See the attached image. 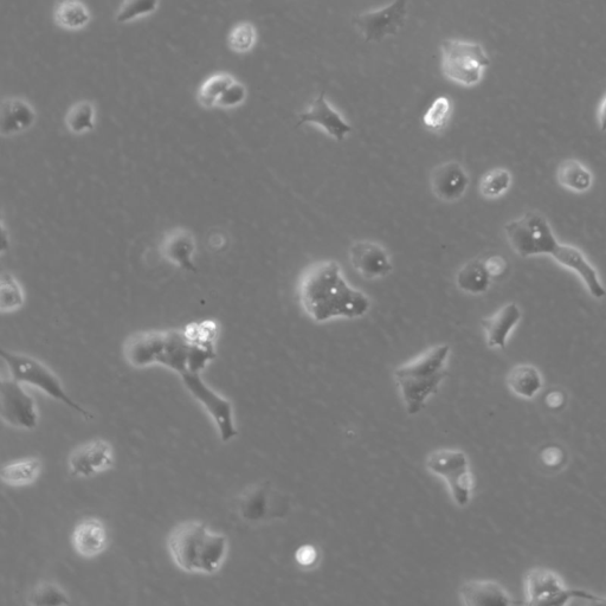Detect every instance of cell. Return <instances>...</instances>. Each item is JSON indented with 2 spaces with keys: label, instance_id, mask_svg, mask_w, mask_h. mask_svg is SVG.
I'll return each mask as SVG.
<instances>
[{
  "label": "cell",
  "instance_id": "cell-26",
  "mask_svg": "<svg viewBox=\"0 0 606 606\" xmlns=\"http://www.w3.org/2000/svg\"><path fill=\"white\" fill-rule=\"evenodd\" d=\"M557 177L564 188L578 193L590 190L593 182L591 172L575 159L563 161L558 167Z\"/></svg>",
  "mask_w": 606,
  "mask_h": 606
},
{
  "label": "cell",
  "instance_id": "cell-14",
  "mask_svg": "<svg viewBox=\"0 0 606 606\" xmlns=\"http://www.w3.org/2000/svg\"><path fill=\"white\" fill-rule=\"evenodd\" d=\"M307 124L321 127L331 138L337 141H344L347 135L352 132V126L326 100L325 92L317 96L307 111L299 115L296 127Z\"/></svg>",
  "mask_w": 606,
  "mask_h": 606
},
{
  "label": "cell",
  "instance_id": "cell-12",
  "mask_svg": "<svg viewBox=\"0 0 606 606\" xmlns=\"http://www.w3.org/2000/svg\"><path fill=\"white\" fill-rule=\"evenodd\" d=\"M2 417L6 423L23 430H32L38 424V412L34 398L24 390L23 384L14 378L3 380L0 386Z\"/></svg>",
  "mask_w": 606,
  "mask_h": 606
},
{
  "label": "cell",
  "instance_id": "cell-23",
  "mask_svg": "<svg viewBox=\"0 0 606 606\" xmlns=\"http://www.w3.org/2000/svg\"><path fill=\"white\" fill-rule=\"evenodd\" d=\"M507 385L515 396L533 399L543 389L544 379L537 367L521 364L509 372Z\"/></svg>",
  "mask_w": 606,
  "mask_h": 606
},
{
  "label": "cell",
  "instance_id": "cell-19",
  "mask_svg": "<svg viewBox=\"0 0 606 606\" xmlns=\"http://www.w3.org/2000/svg\"><path fill=\"white\" fill-rule=\"evenodd\" d=\"M463 604L468 606H505L521 604L515 602L509 593L492 580H470L460 590Z\"/></svg>",
  "mask_w": 606,
  "mask_h": 606
},
{
  "label": "cell",
  "instance_id": "cell-5",
  "mask_svg": "<svg viewBox=\"0 0 606 606\" xmlns=\"http://www.w3.org/2000/svg\"><path fill=\"white\" fill-rule=\"evenodd\" d=\"M2 359L8 369L11 377L22 384H28L40 389L45 395L67 405L68 408L77 412L82 417L93 419V415L83 408V406L74 401L66 390H64L61 380L55 375L49 367L41 363L40 360L25 356V354L2 351Z\"/></svg>",
  "mask_w": 606,
  "mask_h": 606
},
{
  "label": "cell",
  "instance_id": "cell-29",
  "mask_svg": "<svg viewBox=\"0 0 606 606\" xmlns=\"http://www.w3.org/2000/svg\"><path fill=\"white\" fill-rule=\"evenodd\" d=\"M234 81V77L228 74H216L209 77V79L203 83L201 89H199V102L206 108L216 107L219 98H221L225 90H227Z\"/></svg>",
  "mask_w": 606,
  "mask_h": 606
},
{
  "label": "cell",
  "instance_id": "cell-27",
  "mask_svg": "<svg viewBox=\"0 0 606 606\" xmlns=\"http://www.w3.org/2000/svg\"><path fill=\"white\" fill-rule=\"evenodd\" d=\"M55 18L61 28L67 30H80L90 21L87 6L80 0H63L57 5Z\"/></svg>",
  "mask_w": 606,
  "mask_h": 606
},
{
  "label": "cell",
  "instance_id": "cell-40",
  "mask_svg": "<svg viewBox=\"0 0 606 606\" xmlns=\"http://www.w3.org/2000/svg\"><path fill=\"white\" fill-rule=\"evenodd\" d=\"M296 562H298L301 566L309 567L312 566L318 559V552L311 545H305L300 547L298 551H296Z\"/></svg>",
  "mask_w": 606,
  "mask_h": 606
},
{
  "label": "cell",
  "instance_id": "cell-31",
  "mask_svg": "<svg viewBox=\"0 0 606 606\" xmlns=\"http://www.w3.org/2000/svg\"><path fill=\"white\" fill-rule=\"evenodd\" d=\"M451 101L447 96H440L428 108L423 116V124L429 131L441 132L447 127L451 116Z\"/></svg>",
  "mask_w": 606,
  "mask_h": 606
},
{
  "label": "cell",
  "instance_id": "cell-3",
  "mask_svg": "<svg viewBox=\"0 0 606 606\" xmlns=\"http://www.w3.org/2000/svg\"><path fill=\"white\" fill-rule=\"evenodd\" d=\"M449 356L450 346L438 345L396 370V382L410 416L419 414L427 405L428 399L440 390L443 380L448 376Z\"/></svg>",
  "mask_w": 606,
  "mask_h": 606
},
{
  "label": "cell",
  "instance_id": "cell-7",
  "mask_svg": "<svg viewBox=\"0 0 606 606\" xmlns=\"http://www.w3.org/2000/svg\"><path fill=\"white\" fill-rule=\"evenodd\" d=\"M506 237L519 256L533 257L553 253L559 243L544 215L530 211L506 224Z\"/></svg>",
  "mask_w": 606,
  "mask_h": 606
},
{
  "label": "cell",
  "instance_id": "cell-24",
  "mask_svg": "<svg viewBox=\"0 0 606 606\" xmlns=\"http://www.w3.org/2000/svg\"><path fill=\"white\" fill-rule=\"evenodd\" d=\"M492 277L482 260L469 261L457 272L456 286L462 292L472 295L486 293L492 285Z\"/></svg>",
  "mask_w": 606,
  "mask_h": 606
},
{
  "label": "cell",
  "instance_id": "cell-34",
  "mask_svg": "<svg viewBox=\"0 0 606 606\" xmlns=\"http://www.w3.org/2000/svg\"><path fill=\"white\" fill-rule=\"evenodd\" d=\"M30 604L38 606L67 605L69 597L60 586L53 583H42L30 593Z\"/></svg>",
  "mask_w": 606,
  "mask_h": 606
},
{
  "label": "cell",
  "instance_id": "cell-42",
  "mask_svg": "<svg viewBox=\"0 0 606 606\" xmlns=\"http://www.w3.org/2000/svg\"><path fill=\"white\" fill-rule=\"evenodd\" d=\"M598 125L599 130L606 132V94L598 108Z\"/></svg>",
  "mask_w": 606,
  "mask_h": 606
},
{
  "label": "cell",
  "instance_id": "cell-41",
  "mask_svg": "<svg viewBox=\"0 0 606 606\" xmlns=\"http://www.w3.org/2000/svg\"><path fill=\"white\" fill-rule=\"evenodd\" d=\"M566 397L562 391L554 390L546 396V404L550 409L557 410L563 408Z\"/></svg>",
  "mask_w": 606,
  "mask_h": 606
},
{
  "label": "cell",
  "instance_id": "cell-20",
  "mask_svg": "<svg viewBox=\"0 0 606 606\" xmlns=\"http://www.w3.org/2000/svg\"><path fill=\"white\" fill-rule=\"evenodd\" d=\"M72 540L74 549L80 556L85 558L99 556L107 547V528L99 519L82 520L76 525Z\"/></svg>",
  "mask_w": 606,
  "mask_h": 606
},
{
  "label": "cell",
  "instance_id": "cell-15",
  "mask_svg": "<svg viewBox=\"0 0 606 606\" xmlns=\"http://www.w3.org/2000/svg\"><path fill=\"white\" fill-rule=\"evenodd\" d=\"M350 260L353 268L369 280L388 276L393 270L388 251L376 242L358 241L353 243L350 249Z\"/></svg>",
  "mask_w": 606,
  "mask_h": 606
},
{
  "label": "cell",
  "instance_id": "cell-11",
  "mask_svg": "<svg viewBox=\"0 0 606 606\" xmlns=\"http://www.w3.org/2000/svg\"><path fill=\"white\" fill-rule=\"evenodd\" d=\"M406 17L408 2L393 0L385 8L354 16L353 24L366 42H380L386 37L396 36L404 28Z\"/></svg>",
  "mask_w": 606,
  "mask_h": 606
},
{
  "label": "cell",
  "instance_id": "cell-9",
  "mask_svg": "<svg viewBox=\"0 0 606 606\" xmlns=\"http://www.w3.org/2000/svg\"><path fill=\"white\" fill-rule=\"evenodd\" d=\"M525 597L528 605H565L571 599H585L606 603V597L583 590L567 588L557 573L547 569H533L525 577Z\"/></svg>",
  "mask_w": 606,
  "mask_h": 606
},
{
  "label": "cell",
  "instance_id": "cell-36",
  "mask_svg": "<svg viewBox=\"0 0 606 606\" xmlns=\"http://www.w3.org/2000/svg\"><path fill=\"white\" fill-rule=\"evenodd\" d=\"M2 309L4 312L16 311L24 302L21 285L11 274H4L2 279Z\"/></svg>",
  "mask_w": 606,
  "mask_h": 606
},
{
  "label": "cell",
  "instance_id": "cell-28",
  "mask_svg": "<svg viewBox=\"0 0 606 606\" xmlns=\"http://www.w3.org/2000/svg\"><path fill=\"white\" fill-rule=\"evenodd\" d=\"M193 253H195V243L188 232H177L166 242V256L170 261L186 270H195L192 264Z\"/></svg>",
  "mask_w": 606,
  "mask_h": 606
},
{
  "label": "cell",
  "instance_id": "cell-2",
  "mask_svg": "<svg viewBox=\"0 0 606 606\" xmlns=\"http://www.w3.org/2000/svg\"><path fill=\"white\" fill-rule=\"evenodd\" d=\"M169 550L179 569L212 575L227 557L228 539L210 531L202 522H185L171 534Z\"/></svg>",
  "mask_w": 606,
  "mask_h": 606
},
{
  "label": "cell",
  "instance_id": "cell-30",
  "mask_svg": "<svg viewBox=\"0 0 606 606\" xmlns=\"http://www.w3.org/2000/svg\"><path fill=\"white\" fill-rule=\"evenodd\" d=\"M67 126L74 134L93 131L95 127V108L92 103L88 101L76 103L67 115Z\"/></svg>",
  "mask_w": 606,
  "mask_h": 606
},
{
  "label": "cell",
  "instance_id": "cell-35",
  "mask_svg": "<svg viewBox=\"0 0 606 606\" xmlns=\"http://www.w3.org/2000/svg\"><path fill=\"white\" fill-rule=\"evenodd\" d=\"M257 34L253 24L241 23L231 30L229 35L230 48L236 53H248L256 44Z\"/></svg>",
  "mask_w": 606,
  "mask_h": 606
},
{
  "label": "cell",
  "instance_id": "cell-17",
  "mask_svg": "<svg viewBox=\"0 0 606 606\" xmlns=\"http://www.w3.org/2000/svg\"><path fill=\"white\" fill-rule=\"evenodd\" d=\"M431 190L443 202H456L469 188L470 179L466 170L456 161L438 165L431 173Z\"/></svg>",
  "mask_w": 606,
  "mask_h": 606
},
{
  "label": "cell",
  "instance_id": "cell-16",
  "mask_svg": "<svg viewBox=\"0 0 606 606\" xmlns=\"http://www.w3.org/2000/svg\"><path fill=\"white\" fill-rule=\"evenodd\" d=\"M551 257L554 261L562 264L563 267L576 273L582 279L586 288H588L592 298H605L606 289L601 279H599L597 270L593 268L582 251L576 247L569 246V244L558 243Z\"/></svg>",
  "mask_w": 606,
  "mask_h": 606
},
{
  "label": "cell",
  "instance_id": "cell-33",
  "mask_svg": "<svg viewBox=\"0 0 606 606\" xmlns=\"http://www.w3.org/2000/svg\"><path fill=\"white\" fill-rule=\"evenodd\" d=\"M511 185L512 174L505 169H495L482 178L480 190L483 197L498 198L505 195Z\"/></svg>",
  "mask_w": 606,
  "mask_h": 606
},
{
  "label": "cell",
  "instance_id": "cell-39",
  "mask_svg": "<svg viewBox=\"0 0 606 606\" xmlns=\"http://www.w3.org/2000/svg\"><path fill=\"white\" fill-rule=\"evenodd\" d=\"M541 461L546 467L556 468L564 461L563 450L558 447H546L541 451Z\"/></svg>",
  "mask_w": 606,
  "mask_h": 606
},
{
  "label": "cell",
  "instance_id": "cell-25",
  "mask_svg": "<svg viewBox=\"0 0 606 606\" xmlns=\"http://www.w3.org/2000/svg\"><path fill=\"white\" fill-rule=\"evenodd\" d=\"M42 462L37 457H29L6 463L2 468V480L11 486H27L40 476Z\"/></svg>",
  "mask_w": 606,
  "mask_h": 606
},
{
  "label": "cell",
  "instance_id": "cell-8",
  "mask_svg": "<svg viewBox=\"0 0 606 606\" xmlns=\"http://www.w3.org/2000/svg\"><path fill=\"white\" fill-rule=\"evenodd\" d=\"M431 473L447 482L451 496L457 506H467L472 500L474 477L469 461L461 450L441 449L434 451L427 459Z\"/></svg>",
  "mask_w": 606,
  "mask_h": 606
},
{
  "label": "cell",
  "instance_id": "cell-18",
  "mask_svg": "<svg viewBox=\"0 0 606 606\" xmlns=\"http://www.w3.org/2000/svg\"><path fill=\"white\" fill-rule=\"evenodd\" d=\"M521 317V309L517 303L511 302L501 307L492 317L483 319L481 324L486 334L487 345L504 350L509 335L518 326Z\"/></svg>",
  "mask_w": 606,
  "mask_h": 606
},
{
  "label": "cell",
  "instance_id": "cell-37",
  "mask_svg": "<svg viewBox=\"0 0 606 606\" xmlns=\"http://www.w3.org/2000/svg\"><path fill=\"white\" fill-rule=\"evenodd\" d=\"M247 99V89L242 83L236 80L231 83L230 87L225 90L221 98H219L216 107L234 108L242 105Z\"/></svg>",
  "mask_w": 606,
  "mask_h": 606
},
{
  "label": "cell",
  "instance_id": "cell-4",
  "mask_svg": "<svg viewBox=\"0 0 606 606\" xmlns=\"http://www.w3.org/2000/svg\"><path fill=\"white\" fill-rule=\"evenodd\" d=\"M190 348V338L186 332H145L127 341L125 357L128 363L138 369L161 365L182 376L189 371Z\"/></svg>",
  "mask_w": 606,
  "mask_h": 606
},
{
  "label": "cell",
  "instance_id": "cell-21",
  "mask_svg": "<svg viewBox=\"0 0 606 606\" xmlns=\"http://www.w3.org/2000/svg\"><path fill=\"white\" fill-rule=\"evenodd\" d=\"M35 121L36 113L29 102L17 98L3 102L2 114H0V132L5 137L29 130Z\"/></svg>",
  "mask_w": 606,
  "mask_h": 606
},
{
  "label": "cell",
  "instance_id": "cell-22",
  "mask_svg": "<svg viewBox=\"0 0 606 606\" xmlns=\"http://www.w3.org/2000/svg\"><path fill=\"white\" fill-rule=\"evenodd\" d=\"M237 512L244 521L259 522L273 515V498L269 488L261 486L249 489L237 502Z\"/></svg>",
  "mask_w": 606,
  "mask_h": 606
},
{
  "label": "cell",
  "instance_id": "cell-10",
  "mask_svg": "<svg viewBox=\"0 0 606 606\" xmlns=\"http://www.w3.org/2000/svg\"><path fill=\"white\" fill-rule=\"evenodd\" d=\"M182 380L185 388L195 397L196 401L204 406L212 421L215 422L221 440L225 443L234 440L238 431L231 402L206 385L201 373L185 372Z\"/></svg>",
  "mask_w": 606,
  "mask_h": 606
},
{
  "label": "cell",
  "instance_id": "cell-1",
  "mask_svg": "<svg viewBox=\"0 0 606 606\" xmlns=\"http://www.w3.org/2000/svg\"><path fill=\"white\" fill-rule=\"evenodd\" d=\"M299 298L309 318L322 324L337 318L359 319L369 313V296L348 285L337 262L314 264L302 276Z\"/></svg>",
  "mask_w": 606,
  "mask_h": 606
},
{
  "label": "cell",
  "instance_id": "cell-13",
  "mask_svg": "<svg viewBox=\"0 0 606 606\" xmlns=\"http://www.w3.org/2000/svg\"><path fill=\"white\" fill-rule=\"evenodd\" d=\"M115 461L114 449L105 440L90 441L75 449L69 457V472L79 479H88L107 472Z\"/></svg>",
  "mask_w": 606,
  "mask_h": 606
},
{
  "label": "cell",
  "instance_id": "cell-38",
  "mask_svg": "<svg viewBox=\"0 0 606 606\" xmlns=\"http://www.w3.org/2000/svg\"><path fill=\"white\" fill-rule=\"evenodd\" d=\"M485 262L486 269L488 270L489 275H491L492 280H500L502 277H505L509 270V263L500 255H494L488 257Z\"/></svg>",
  "mask_w": 606,
  "mask_h": 606
},
{
  "label": "cell",
  "instance_id": "cell-6",
  "mask_svg": "<svg viewBox=\"0 0 606 606\" xmlns=\"http://www.w3.org/2000/svg\"><path fill=\"white\" fill-rule=\"evenodd\" d=\"M442 72L447 79L464 87L480 83L491 64L482 45L460 40H446L441 45Z\"/></svg>",
  "mask_w": 606,
  "mask_h": 606
},
{
  "label": "cell",
  "instance_id": "cell-32",
  "mask_svg": "<svg viewBox=\"0 0 606 606\" xmlns=\"http://www.w3.org/2000/svg\"><path fill=\"white\" fill-rule=\"evenodd\" d=\"M159 0H125L115 16L116 23L126 24L157 11Z\"/></svg>",
  "mask_w": 606,
  "mask_h": 606
}]
</instances>
